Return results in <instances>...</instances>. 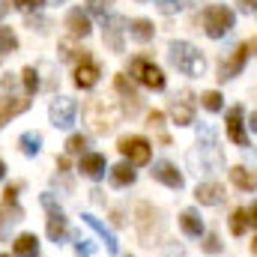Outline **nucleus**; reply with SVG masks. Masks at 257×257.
Here are the masks:
<instances>
[{
    "label": "nucleus",
    "instance_id": "f257e3e1",
    "mask_svg": "<svg viewBox=\"0 0 257 257\" xmlns=\"http://www.w3.org/2000/svg\"><path fill=\"white\" fill-rule=\"evenodd\" d=\"M189 159H192V162L200 159L197 174H212V171H221V168H224V156H221V150H218V141H215L212 126H206V123L197 126V150H194Z\"/></svg>",
    "mask_w": 257,
    "mask_h": 257
},
{
    "label": "nucleus",
    "instance_id": "f03ea898",
    "mask_svg": "<svg viewBox=\"0 0 257 257\" xmlns=\"http://www.w3.org/2000/svg\"><path fill=\"white\" fill-rule=\"evenodd\" d=\"M168 63L174 66L177 72L189 75V78H200L203 69H206L203 54L194 48L192 42H171V45H168Z\"/></svg>",
    "mask_w": 257,
    "mask_h": 257
},
{
    "label": "nucleus",
    "instance_id": "7ed1b4c3",
    "mask_svg": "<svg viewBox=\"0 0 257 257\" xmlns=\"http://www.w3.org/2000/svg\"><path fill=\"white\" fill-rule=\"evenodd\" d=\"M84 117H87V123H90V128H93L96 135H108V132L117 128L123 111H120L117 102H111V99H93V102L87 105Z\"/></svg>",
    "mask_w": 257,
    "mask_h": 257
},
{
    "label": "nucleus",
    "instance_id": "20e7f679",
    "mask_svg": "<svg viewBox=\"0 0 257 257\" xmlns=\"http://www.w3.org/2000/svg\"><path fill=\"white\" fill-rule=\"evenodd\" d=\"M200 24H203V33H206L209 39H221V36H227V33L233 30L236 15H233V9H227V6H206V9L200 12Z\"/></svg>",
    "mask_w": 257,
    "mask_h": 257
},
{
    "label": "nucleus",
    "instance_id": "39448f33",
    "mask_svg": "<svg viewBox=\"0 0 257 257\" xmlns=\"http://www.w3.org/2000/svg\"><path fill=\"white\" fill-rule=\"evenodd\" d=\"M128 75L135 81H141L144 87H150V90H165V72L147 57H135L128 63Z\"/></svg>",
    "mask_w": 257,
    "mask_h": 257
},
{
    "label": "nucleus",
    "instance_id": "423d86ee",
    "mask_svg": "<svg viewBox=\"0 0 257 257\" xmlns=\"http://www.w3.org/2000/svg\"><path fill=\"white\" fill-rule=\"evenodd\" d=\"M42 206L48 209V239L54 245H60L69 233V224H66V215L60 209V203L54 200V194H42Z\"/></svg>",
    "mask_w": 257,
    "mask_h": 257
},
{
    "label": "nucleus",
    "instance_id": "0eeeda50",
    "mask_svg": "<svg viewBox=\"0 0 257 257\" xmlns=\"http://www.w3.org/2000/svg\"><path fill=\"white\" fill-rule=\"evenodd\" d=\"M120 153H123V159H126L128 165L135 168V165H147L153 150H150V141L147 138L128 135V138H120Z\"/></svg>",
    "mask_w": 257,
    "mask_h": 257
},
{
    "label": "nucleus",
    "instance_id": "6e6552de",
    "mask_svg": "<svg viewBox=\"0 0 257 257\" xmlns=\"http://www.w3.org/2000/svg\"><path fill=\"white\" fill-rule=\"evenodd\" d=\"M75 114H78V102L69 99V96L54 99L51 108H48V117H51V126L54 128H69L75 123Z\"/></svg>",
    "mask_w": 257,
    "mask_h": 257
},
{
    "label": "nucleus",
    "instance_id": "1a4fd4ad",
    "mask_svg": "<svg viewBox=\"0 0 257 257\" xmlns=\"http://www.w3.org/2000/svg\"><path fill=\"white\" fill-rule=\"evenodd\" d=\"M102 27H105V33H102V39H105V45L111 48V51H123V30H128L126 18H120V15H108V18H102Z\"/></svg>",
    "mask_w": 257,
    "mask_h": 257
},
{
    "label": "nucleus",
    "instance_id": "9d476101",
    "mask_svg": "<svg viewBox=\"0 0 257 257\" xmlns=\"http://www.w3.org/2000/svg\"><path fill=\"white\" fill-rule=\"evenodd\" d=\"M171 117L177 126H192L194 123V96L189 90H183L180 96H174L171 102Z\"/></svg>",
    "mask_w": 257,
    "mask_h": 257
},
{
    "label": "nucleus",
    "instance_id": "9b49d317",
    "mask_svg": "<svg viewBox=\"0 0 257 257\" xmlns=\"http://www.w3.org/2000/svg\"><path fill=\"white\" fill-rule=\"evenodd\" d=\"M245 60H248V45L242 42V45H236V48H233V54H230L227 60H221V66H218V78H221V81L236 78V75L242 72Z\"/></svg>",
    "mask_w": 257,
    "mask_h": 257
},
{
    "label": "nucleus",
    "instance_id": "f8f14e48",
    "mask_svg": "<svg viewBox=\"0 0 257 257\" xmlns=\"http://www.w3.org/2000/svg\"><path fill=\"white\" fill-rule=\"evenodd\" d=\"M242 120H245L242 105H233V108L227 111V138H230L233 144H239V147L248 144V132L242 128Z\"/></svg>",
    "mask_w": 257,
    "mask_h": 257
},
{
    "label": "nucleus",
    "instance_id": "ddd939ff",
    "mask_svg": "<svg viewBox=\"0 0 257 257\" xmlns=\"http://www.w3.org/2000/svg\"><path fill=\"white\" fill-rule=\"evenodd\" d=\"M78 171H81L84 177H90V180H99V177H105V171H108V159H105L102 153H84V156L78 159Z\"/></svg>",
    "mask_w": 257,
    "mask_h": 257
},
{
    "label": "nucleus",
    "instance_id": "4468645a",
    "mask_svg": "<svg viewBox=\"0 0 257 257\" xmlns=\"http://www.w3.org/2000/svg\"><path fill=\"white\" fill-rule=\"evenodd\" d=\"M153 177H156L159 183H165L168 189H177V192L186 186V180H183V174L177 171V165H171V162H165V159L153 165Z\"/></svg>",
    "mask_w": 257,
    "mask_h": 257
},
{
    "label": "nucleus",
    "instance_id": "2eb2a0df",
    "mask_svg": "<svg viewBox=\"0 0 257 257\" xmlns=\"http://www.w3.org/2000/svg\"><path fill=\"white\" fill-rule=\"evenodd\" d=\"M81 221H84V224H87V227H90V230L102 239V242H105V248H108L111 254H117L120 242H117V236H114V230H111L108 224H102V221H99L96 215H90V212H84V215H81Z\"/></svg>",
    "mask_w": 257,
    "mask_h": 257
},
{
    "label": "nucleus",
    "instance_id": "dca6fc26",
    "mask_svg": "<svg viewBox=\"0 0 257 257\" xmlns=\"http://www.w3.org/2000/svg\"><path fill=\"white\" fill-rule=\"evenodd\" d=\"M114 87H117V93L123 96L128 114H138V108H141V93H138L135 81H132L128 75H117V78H114Z\"/></svg>",
    "mask_w": 257,
    "mask_h": 257
},
{
    "label": "nucleus",
    "instance_id": "f3484780",
    "mask_svg": "<svg viewBox=\"0 0 257 257\" xmlns=\"http://www.w3.org/2000/svg\"><path fill=\"white\" fill-rule=\"evenodd\" d=\"M99 75H102V69H99V63H96L93 57H84L81 63L75 66V84H78L81 90H90V87H96Z\"/></svg>",
    "mask_w": 257,
    "mask_h": 257
},
{
    "label": "nucleus",
    "instance_id": "a211bd4d",
    "mask_svg": "<svg viewBox=\"0 0 257 257\" xmlns=\"http://www.w3.org/2000/svg\"><path fill=\"white\" fill-rule=\"evenodd\" d=\"M66 27H69V33H72L75 39H87L90 30H93L90 15H87L84 9H69V15H66Z\"/></svg>",
    "mask_w": 257,
    "mask_h": 257
},
{
    "label": "nucleus",
    "instance_id": "6ab92c4d",
    "mask_svg": "<svg viewBox=\"0 0 257 257\" xmlns=\"http://www.w3.org/2000/svg\"><path fill=\"white\" fill-rule=\"evenodd\" d=\"M194 197H197V203H203V206H215V203L224 200V189H221L218 183H200V186L194 189Z\"/></svg>",
    "mask_w": 257,
    "mask_h": 257
},
{
    "label": "nucleus",
    "instance_id": "aec40b11",
    "mask_svg": "<svg viewBox=\"0 0 257 257\" xmlns=\"http://www.w3.org/2000/svg\"><path fill=\"white\" fill-rule=\"evenodd\" d=\"M180 227H183L186 236L200 239V236H203V218H200V212H197V209H183V215H180Z\"/></svg>",
    "mask_w": 257,
    "mask_h": 257
},
{
    "label": "nucleus",
    "instance_id": "412c9836",
    "mask_svg": "<svg viewBox=\"0 0 257 257\" xmlns=\"http://www.w3.org/2000/svg\"><path fill=\"white\" fill-rule=\"evenodd\" d=\"M230 180H233V186L236 189H242V192H254L257 189V171H251V168H233L230 171Z\"/></svg>",
    "mask_w": 257,
    "mask_h": 257
},
{
    "label": "nucleus",
    "instance_id": "4be33fe9",
    "mask_svg": "<svg viewBox=\"0 0 257 257\" xmlns=\"http://www.w3.org/2000/svg\"><path fill=\"white\" fill-rule=\"evenodd\" d=\"M12 251H15V257H39V239L33 233H21L12 245Z\"/></svg>",
    "mask_w": 257,
    "mask_h": 257
},
{
    "label": "nucleus",
    "instance_id": "5701e85b",
    "mask_svg": "<svg viewBox=\"0 0 257 257\" xmlns=\"http://www.w3.org/2000/svg\"><path fill=\"white\" fill-rule=\"evenodd\" d=\"M128 33H132L135 42H150V39L156 36V27H153L150 18H135V21L128 24Z\"/></svg>",
    "mask_w": 257,
    "mask_h": 257
},
{
    "label": "nucleus",
    "instance_id": "b1692460",
    "mask_svg": "<svg viewBox=\"0 0 257 257\" xmlns=\"http://www.w3.org/2000/svg\"><path fill=\"white\" fill-rule=\"evenodd\" d=\"M135 168L128 165V162H123V165H117V168H111V183L117 186V189H126V186H132L135 183Z\"/></svg>",
    "mask_w": 257,
    "mask_h": 257
},
{
    "label": "nucleus",
    "instance_id": "393cba45",
    "mask_svg": "<svg viewBox=\"0 0 257 257\" xmlns=\"http://www.w3.org/2000/svg\"><path fill=\"white\" fill-rule=\"evenodd\" d=\"M18 147H21L24 156H36V153L42 150V135H39V132H24V135L18 138Z\"/></svg>",
    "mask_w": 257,
    "mask_h": 257
},
{
    "label": "nucleus",
    "instance_id": "a878e982",
    "mask_svg": "<svg viewBox=\"0 0 257 257\" xmlns=\"http://www.w3.org/2000/svg\"><path fill=\"white\" fill-rule=\"evenodd\" d=\"M21 84H24V96H33L39 90V72H36V66H24L21 69Z\"/></svg>",
    "mask_w": 257,
    "mask_h": 257
},
{
    "label": "nucleus",
    "instance_id": "bb28decb",
    "mask_svg": "<svg viewBox=\"0 0 257 257\" xmlns=\"http://www.w3.org/2000/svg\"><path fill=\"white\" fill-rule=\"evenodd\" d=\"M12 51H18V36L12 27L0 24V54H12Z\"/></svg>",
    "mask_w": 257,
    "mask_h": 257
},
{
    "label": "nucleus",
    "instance_id": "cd10ccee",
    "mask_svg": "<svg viewBox=\"0 0 257 257\" xmlns=\"http://www.w3.org/2000/svg\"><path fill=\"white\" fill-rule=\"evenodd\" d=\"M245 227H248V212L245 209H233V215H230V233L233 236H242Z\"/></svg>",
    "mask_w": 257,
    "mask_h": 257
},
{
    "label": "nucleus",
    "instance_id": "c85d7f7f",
    "mask_svg": "<svg viewBox=\"0 0 257 257\" xmlns=\"http://www.w3.org/2000/svg\"><path fill=\"white\" fill-rule=\"evenodd\" d=\"M84 150H87V135H72L66 141V153L69 156H84Z\"/></svg>",
    "mask_w": 257,
    "mask_h": 257
},
{
    "label": "nucleus",
    "instance_id": "c756f323",
    "mask_svg": "<svg viewBox=\"0 0 257 257\" xmlns=\"http://www.w3.org/2000/svg\"><path fill=\"white\" fill-rule=\"evenodd\" d=\"M162 126H165V114H162V111H153V114H150V128H156V132H159V141L168 147V144H171V138L165 135V128H162Z\"/></svg>",
    "mask_w": 257,
    "mask_h": 257
},
{
    "label": "nucleus",
    "instance_id": "7c9ffc66",
    "mask_svg": "<svg viewBox=\"0 0 257 257\" xmlns=\"http://www.w3.org/2000/svg\"><path fill=\"white\" fill-rule=\"evenodd\" d=\"M200 102H203V108H206V111H212V114H218V111H221V93H215V90H206V93L200 96Z\"/></svg>",
    "mask_w": 257,
    "mask_h": 257
},
{
    "label": "nucleus",
    "instance_id": "2f4dec72",
    "mask_svg": "<svg viewBox=\"0 0 257 257\" xmlns=\"http://www.w3.org/2000/svg\"><path fill=\"white\" fill-rule=\"evenodd\" d=\"M27 27H30V30H36V33H48L51 21H48L45 15H39V12H33V15H27Z\"/></svg>",
    "mask_w": 257,
    "mask_h": 257
},
{
    "label": "nucleus",
    "instance_id": "473e14b6",
    "mask_svg": "<svg viewBox=\"0 0 257 257\" xmlns=\"http://www.w3.org/2000/svg\"><path fill=\"white\" fill-rule=\"evenodd\" d=\"M75 251H78V257H93L96 254V245L90 239H84L81 233H75Z\"/></svg>",
    "mask_w": 257,
    "mask_h": 257
},
{
    "label": "nucleus",
    "instance_id": "72a5a7b5",
    "mask_svg": "<svg viewBox=\"0 0 257 257\" xmlns=\"http://www.w3.org/2000/svg\"><path fill=\"white\" fill-rule=\"evenodd\" d=\"M111 3H114V0H87V9H90L93 15L105 18V15L111 12Z\"/></svg>",
    "mask_w": 257,
    "mask_h": 257
},
{
    "label": "nucleus",
    "instance_id": "f704fd0d",
    "mask_svg": "<svg viewBox=\"0 0 257 257\" xmlns=\"http://www.w3.org/2000/svg\"><path fill=\"white\" fill-rule=\"evenodd\" d=\"M189 3H192V0H159V9L171 15V12H183V9H189Z\"/></svg>",
    "mask_w": 257,
    "mask_h": 257
},
{
    "label": "nucleus",
    "instance_id": "c9c22d12",
    "mask_svg": "<svg viewBox=\"0 0 257 257\" xmlns=\"http://www.w3.org/2000/svg\"><path fill=\"white\" fill-rule=\"evenodd\" d=\"M12 6H18L21 12H27V15H33V12H39V9L45 6V0H12Z\"/></svg>",
    "mask_w": 257,
    "mask_h": 257
},
{
    "label": "nucleus",
    "instance_id": "e433bc0d",
    "mask_svg": "<svg viewBox=\"0 0 257 257\" xmlns=\"http://www.w3.org/2000/svg\"><path fill=\"white\" fill-rule=\"evenodd\" d=\"M203 251H209V254H218V251H221V242H218L215 233H206V239H203Z\"/></svg>",
    "mask_w": 257,
    "mask_h": 257
},
{
    "label": "nucleus",
    "instance_id": "4c0bfd02",
    "mask_svg": "<svg viewBox=\"0 0 257 257\" xmlns=\"http://www.w3.org/2000/svg\"><path fill=\"white\" fill-rule=\"evenodd\" d=\"M236 6H239V12H245V15L257 12V0H236Z\"/></svg>",
    "mask_w": 257,
    "mask_h": 257
},
{
    "label": "nucleus",
    "instance_id": "58836bf2",
    "mask_svg": "<svg viewBox=\"0 0 257 257\" xmlns=\"http://www.w3.org/2000/svg\"><path fill=\"white\" fill-rule=\"evenodd\" d=\"M248 224H254V227H257V203L248 209Z\"/></svg>",
    "mask_w": 257,
    "mask_h": 257
},
{
    "label": "nucleus",
    "instance_id": "ea45409f",
    "mask_svg": "<svg viewBox=\"0 0 257 257\" xmlns=\"http://www.w3.org/2000/svg\"><path fill=\"white\" fill-rule=\"evenodd\" d=\"M245 45H248V54H257V36H254V39H248Z\"/></svg>",
    "mask_w": 257,
    "mask_h": 257
},
{
    "label": "nucleus",
    "instance_id": "a19ab883",
    "mask_svg": "<svg viewBox=\"0 0 257 257\" xmlns=\"http://www.w3.org/2000/svg\"><path fill=\"white\" fill-rule=\"evenodd\" d=\"M248 128H251V132H257V111L248 117Z\"/></svg>",
    "mask_w": 257,
    "mask_h": 257
},
{
    "label": "nucleus",
    "instance_id": "79ce46f5",
    "mask_svg": "<svg viewBox=\"0 0 257 257\" xmlns=\"http://www.w3.org/2000/svg\"><path fill=\"white\" fill-rule=\"evenodd\" d=\"M6 9H9V6H6V3H0V18L6 15Z\"/></svg>",
    "mask_w": 257,
    "mask_h": 257
},
{
    "label": "nucleus",
    "instance_id": "37998d69",
    "mask_svg": "<svg viewBox=\"0 0 257 257\" xmlns=\"http://www.w3.org/2000/svg\"><path fill=\"white\" fill-rule=\"evenodd\" d=\"M3 174H6V165H3V162H0V180H3Z\"/></svg>",
    "mask_w": 257,
    "mask_h": 257
},
{
    "label": "nucleus",
    "instance_id": "c03bdc74",
    "mask_svg": "<svg viewBox=\"0 0 257 257\" xmlns=\"http://www.w3.org/2000/svg\"><path fill=\"white\" fill-rule=\"evenodd\" d=\"M45 3H57V6H60V3H66V0H45Z\"/></svg>",
    "mask_w": 257,
    "mask_h": 257
},
{
    "label": "nucleus",
    "instance_id": "a18cd8bd",
    "mask_svg": "<svg viewBox=\"0 0 257 257\" xmlns=\"http://www.w3.org/2000/svg\"><path fill=\"white\" fill-rule=\"evenodd\" d=\"M254 254H257V239H254Z\"/></svg>",
    "mask_w": 257,
    "mask_h": 257
},
{
    "label": "nucleus",
    "instance_id": "49530a36",
    "mask_svg": "<svg viewBox=\"0 0 257 257\" xmlns=\"http://www.w3.org/2000/svg\"><path fill=\"white\" fill-rule=\"evenodd\" d=\"M0 257H9V254H0Z\"/></svg>",
    "mask_w": 257,
    "mask_h": 257
},
{
    "label": "nucleus",
    "instance_id": "de8ad7c7",
    "mask_svg": "<svg viewBox=\"0 0 257 257\" xmlns=\"http://www.w3.org/2000/svg\"><path fill=\"white\" fill-rule=\"evenodd\" d=\"M0 218H3V215H0Z\"/></svg>",
    "mask_w": 257,
    "mask_h": 257
}]
</instances>
